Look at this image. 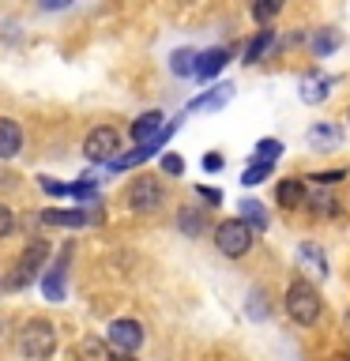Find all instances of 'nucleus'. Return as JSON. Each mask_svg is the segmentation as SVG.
<instances>
[{"label": "nucleus", "instance_id": "nucleus-20", "mask_svg": "<svg viewBox=\"0 0 350 361\" xmlns=\"http://www.w3.org/2000/svg\"><path fill=\"white\" fill-rule=\"evenodd\" d=\"M316 151H332V147H339L343 143V128L339 124H332V121H320V124H313L309 128V135H305Z\"/></svg>", "mask_w": 350, "mask_h": 361}, {"label": "nucleus", "instance_id": "nucleus-15", "mask_svg": "<svg viewBox=\"0 0 350 361\" xmlns=\"http://www.w3.org/2000/svg\"><path fill=\"white\" fill-rule=\"evenodd\" d=\"M162 124H166V113L162 109H151V113H140L132 124H128V135H132V143H151L158 132H162Z\"/></svg>", "mask_w": 350, "mask_h": 361}, {"label": "nucleus", "instance_id": "nucleus-12", "mask_svg": "<svg viewBox=\"0 0 350 361\" xmlns=\"http://www.w3.org/2000/svg\"><path fill=\"white\" fill-rule=\"evenodd\" d=\"M68 252H72V248H64V256H56V264L42 275L45 301H56V305L64 301V293H68Z\"/></svg>", "mask_w": 350, "mask_h": 361}, {"label": "nucleus", "instance_id": "nucleus-4", "mask_svg": "<svg viewBox=\"0 0 350 361\" xmlns=\"http://www.w3.org/2000/svg\"><path fill=\"white\" fill-rule=\"evenodd\" d=\"M162 203H166V185L151 173H140L135 180H128V188H124V207L132 214H155Z\"/></svg>", "mask_w": 350, "mask_h": 361}, {"label": "nucleus", "instance_id": "nucleus-2", "mask_svg": "<svg viewBox=\"0 0 350 361\" xmlns=\"http://www.w3.org/2000/svg\"><path fill=\"white\" fill-rule=\"evenodd\" d=\"M286 316L294 324H301V327H313L316 320H320V312H324V301H320V290L313 286L309 279H294L290 286H286Z\"/></svg>", "mask_w": 350, "mask_h": 361}, {"label": "nucleus", "instance_id": "nucleus-25", "mask_svg": "<svg viewBox=\"0 0 350 361\" xmlns=\"http://www.w3.org/2000/svg\"><path fill=\"white\" fill-rule=\"evenodd\" d=\"M279 11H282V0H248V16H253L260 27H271Z\"/></svg>", "mask_w": 350, "mask_h": 361}, {"label": "nucleus", "instance_id": "nucleus-24", "mask_svg": "<svg viewBox=\"0 0 350 361\" xmlns=\"http://www.w3.org/2000/svg\"><path fill=\"white\" fill-rule=\"evenodd\" d=\"M196 49H188V45H185V49H174V53H169V72H174L177 79H192V75H196Z\"/></svg>", "mask_w": 350, "mask_h": 361}, {"label": "nucleus", "instance_id": "nucleus-13", "mask_svg": "<svg viewBox=\"0 0 350 361\" xmlns=\"http://www.w3.org/2000/svg\"><path fill=\"white\" fill-rule=\"evenodd\" d=\"M294 259H298V267H301L309 279H327V275H332L324 248L316 245V241H301V245H298V252H294Z\"/></svg>", "mask_w": 350, "mask_h": 361}, {"label": "nucleus", "instance_id": "nucleus-38", "mask_svg": "<svg viewBox=\"0 0 350 361\" xmlns=\"http://www.w3.org/2000/svg\"><path fill=\"white\" fill-rule=\"evenodd\" d=\"M4 290H8V286H4V279H0V298H4Z\"/></svg>", "mask_w": 350, "mask_h": 361}, {"label": "nucleus", "instance_id": "nucleus-22", "mask_svg": "<svg viewBox=\"0 0 350 361\" xmlns=\"http://www.w3.org/2000/svg\"><path fill=\"white\" fill-rule=\"evenodd\" d=\"M237 211H241L237 219H241V222H245L253 233H264L267 226H271V219H267V207H264L260 200H241V207H237Z\"/></svg>", "mask_w": 350, "mask_h": 361}, {"label": "nucleus", "instance_id": "nucleus-7", "mask_svg": "<svg viewBox=\"0 0 350 361\" xmlns=\"http://www.w3.org/2000/svg\"><path fill=\"white\" fill-rule=\"evenodd\" d=\"M102 214H98V207L90 211V207H45L42 214H38V222L42 226H56V230H83V226H90V222H98Z\"/></svg>", "mask_w": 350, "mask_h": 361}, {"label": "nucleus", "instance_id": "nucleus-16", "mask_svg": "<svg viewBox=\"0 0 350 361\" xmlns=\"http://www.w3.org/2000/svg\"><path fill=\"white\" fill-rule=\"evenodd\" d=\"M305 180L301 177H282L279 185H275V203L282 211H301V203H305Z\"/></svg>", "mask_w": 350, "mask_h": 361}, {"label": "nucleus", "instance_id": "nucleus-23", "mask_svg": "<svg viewBox=\"0 0 350 361\" xmlns=\"http://www.w3.org/2000/svg\"><path fill=\"white\" fill-rule=\"evenodd\" d=\"M177 230L185 237H203V230H207V214H203L200 207H181L177 211Z\"/></svg>", "mask_w": 350, "mask_h": 361}, {"label": "nucleus", "instance_id": "nucleus-5", "mask_svg": "<svg viewBox=\"0 0 350 361\" xmlns=\"http://www.w3.org/2000/svg\"><path fill=\"white\" fill-rule=\"evenodd\" d=\"M45 256H49V241H45V237H30L27 248H23L19 259H16V267H11V275L4 279V286H8V290H23V286H30V279L42 271Z\"/></svg>", "mask_w": 350, "mask_h": 361}, {"label": "nucleus", "instance_id": "nucleus-27", "mask_svg": "<svg viewBox=\"0 0 350 361\" xmlns=\"http://www.w3.org/2000/svg\"><path fill=\"white\" fill-rule=\"evenodd\" d=\"M72 200H79L83 207H87V203H98V177L83 173L79 180H72Z\"/></svg>", "mask_w": 350, "mask_h": 361}, {"label": "nucleus", "instance_id": "nucleus-39", "mask_svg": "<svg viewBox=\"0 0 350 361\" xmlns=\"http://www.w3.org/2000/svg\"><path fill=\"white\" fill-rule=\"evenodd\" d=\"M346 121H350V109H346Z\"/></svg>", "mask_w": 350, "mask_h": 361}, {"label": "nucleus", "instance_id": "nucleus-14", "mask_svg": "<svg viewBox=\"0 0 350 361\" xmlns=\"http://www.w3.org/2000/svg\"><path fill=\"white\" fill-rule=\"evenodd\" d=\"M301 207H309L316 219H339V200H335V192L332 188H324V185H316L313 192H305V203Z\"/></svg>", "mask_w": 350, "mask_h": 361}, {"label": "nucleus", "instance_id": "nucleus-30", "mask_svg": "<svg viewBox=\"0 0 350 361\" xmlns=\"http://www.w3.org/2000/svg\"><path fill=\"white\" fill-rule=\"evenodd\" d=\"M158 173L162 177H185V158H181L177 151H169L158 158Z\"/></svg>", "mask_w": 350, "mask_h": 361}, {"label": "nucleus", "instance_id": "nucleus-11", "mask_svg": "<svg viewBox=\"0 0 350 361\" xmlns=\"http://www.w3.org/2000/svg\"><path fill=\"white\" fill-rule=\"evenodd\" d=\"M230 49L226 45H211V49H203L200 56H196V75L192 79H200V83H215V79L222 75V68L230 64Z\"/></svg>", "mask_w": 350, "mask_h": 361}, {"label": "nucleus", "instance_id": "nucleus-8", "mask_svg": "<svg viewBox=\"0 0 350 361\" xmlns=\"http://www.w3.org/2000/svg\"><path fill=\"white\" fill-rule=\"evenodd\" d=\"M106 343H109L113 354H135V350L143 346V324L132 320V316H121V320L109 324Z\"/></svg>", "mask_w": 350, "mask_h": 361}, {"label": "nucleus", "instance_id": "nucleus-33", "mask_svg": "<svg viewBox=\"0 0 350 361\" xmlns=\"http://www.w3.org/2000/svg\"><path fill=\"white\" fill-rule=\"evenodd\" d=\"M343 177H346V169H324V173H313L309 180H316V185H324V188H335Z\"/></svg>", "mask_w": 350, "mask_h": 361}, {"label": "nucleus", "instance_id": "nucleus-28", "mask_svg": "<svg viewBox=\"0 0 350 361\" xmlns=\"http://www.w3.org/2000/svg\"><path fill=\"white\" fill-rule=\"evenodd\" d=\"M271 169H275V162H248V166L241 169V185H245V188L264 185V180H271Z\"/></svg>", "mask_w": 350, "mask_h": 361}, {"label": "nucleus", "instance_id": "nucleus-26", "mask_svg": "<svg viewBox=\"0 0 350 361\" xmlns=\"http://www.w3.org/2000/svg\"><path fill=\"white\" fill-rule=\"evenodd\" d=\"M282 151H286V143L275 140V135H267V140H256V147H253V162H279Z\"/></svg>", "mask_w": 350, "mask_h": 361}, {"label": "nucleus", "instance_id": "nucleus-18", "mask_svg": "<svg viewBox=\"0 0 350 361\" xmlns=\"http://www.w3.org/2000/svg\"><path fill=\"white\" fill-rule=\"evenodd\" d=\"M271 45H275V30L271 27H260L253 38L245 42V49H241V64H260L264 56L271 53Z\"/></svg>", "mask_w": 350, "mask_h": 361}, {"label": "nucleus", "instance_id": "nucleus-1", "mask_svg": "<svg viewBox=\"0 0 350 361\" xmlns=\"http://www.w3.org/2000/svg\"><path fill=\"white\" fill-rule=\"evenodd\" d=\"M16 350L23 354V361H49L56 354V327L42 316H34L19 327L16 335Z\"/></svg>", "mask_w": 350, "mask_h": 361}, {"label": "nucleus", "instance_id": "nucleus-17", "mask_svg": "<svg viewBox=\"0 0 350 361\" xmlns=\"http://www.w3.org/2000/svg\"><path fill=\"white\" fill-rule=\"evenodd\" d=\"M23 151V124L16 117H0V162H11Z\"/></svg>", "mask_w": 350, "mask_h": 361}, {"label": "nucleus", "instance_id": "nucleus-35", "mask_svg": "<svg viewBox=\"0 0 350 361\" xmlns=\"http://www.w3.org/2000/svg\"><path fill=\"white\" fill-rule=\"evenodd\" d=\"M72 4H76V0H38L42 11H68Z\"/></svg>", "mask_w": 350, "mask_h": 361}, {"label": "nucleus", "instance_id": "nucleus-10", "mask_svg": "<svg viewBox=\"0 0 350 361\" xmlns=\"http://www.w3.org/2000/svg\"><path fill=\"white\" fill-rule=\"evenodd\" d=\"M230 98H234V83H230V79H215L211 90H203V94L192 98L185 106V113H219Z\"/></svg>", "mask_w": 350, "mask_h": 361}, {"label": "nucleus", "instance_id": "nucleus-36", "mask_svg": "<svg viewBox=\"0 0 350 361\" xmlns=\"http://www.w3.org/2000/svg\"><path fill=\"white\" fill-rule=\"evenodd\" d=\"M196 192H200V200H207V203H211V207H219V203H222V192H219V188H207V185H200Z\"/></svg>", "mask_w": 350, "mask_h": 361}, {"label": "nucleus", "instance_id": "nucleus-37", "mask_svg": "<svg viewBox=\"0 0 350 361\" xmlns=\"http://www.w3.org/2000/svg\"><path fill=\"white\" fill-rule=\"evenodd\" d=\"M113 361H135L132 354H113Z\"/></svg>", "mask_w": 350, "mask_h": 361}, {"label": "nucleus", "instance_id": "nucleus-32", "mask_svg": "<svg viewBox=\"0 0 350 361\" xmlns=\"http://www.w3.org/2000/svg\"><path fill=\"white\" fill-rule=\"evenodd\" d=\"M16 226H19V222H16V211H11L8 203H0V241L16 233Z\"/></svg>", "mask_w": 350, "mask_h": 361}, {"label": "nucleus", "instance_id": "nucleus-31", "mask_svg": "<svg viewBox=\"0 0 350 361\" xmlns=\"http://www.w3.org/2000/svg\"><path fill=\"white\" fill-rule=\"evenodd\" d=\"M38 185H42V192H45V196H72V185H64V180H56V177H38Z\"/></svg>", "mask_w": 350, "mask_h": 361}, {"label": "nucleus", "instance_id": "nucleus-3", "mask_svg": "<svg viewBox=\"0 0 350 361\" xmlns=\"http://www.w3.org/2000/svg\"><path fill=\"white\" fill-rule=\"evenodd\" d=\"M211 241L215 248L226 256V259H241L253 252V245H256V233L248 230V226L241 219H222L219 226H215V233H211Z\"/></svg>", "mask_w": 350, "mask_h": 361}, {"label": "nucleus", "instance_id": "nucleus-21", "mask_svg": "<svg viewBox=\"0 0 350 361\" xmlns=\"http://www.w3.org/2000/svg\"><path fill=\"white\" fill-rule=\"evenodd\" d=\"M76 361H113V350L106 338H98V335H83L76 343Z\"/></svg>", "mask_w": 350, "mask_h": 361}, {"label": "nucleus", "instance_id": "nucleus-9", "mask_svg": "<svg viewBox=\"0 0 350 361\" xmlns=\"http://www.w3.org/2000/svg\"><path fill=\"white\" fill-rule=\"evenodd\" d=\"M332 87H335V75H327V72H305L301 75V83H298V98L305 102V106H324L327 94H332Z\"/></svg>", "mask_w": 350, "mask_h": 361}, {"label": "nucleus", "instance_id": "nucleus-34", "mask_svg": "<svg viewBox=\"0 0 350 361\" xmlns=\"http://www.w3.org/2000/svg\"><path fill=\"white\" fill-rule=\"evenodd\" d=\"M203 169H207V173H219V169L226 166V158L219 154V151H207V154H203V162H200Z\"/></svg>", "mask_w": 350, "mask_h": 361}, {"label": "nucleus", "instance_id": "nucleus-6", "mask_svg": "<svg viewBox=\"0 0 350 361\" xmlns=\"http://www.w3.org/2000/svg\"><path fill=\"white\" fill-rule=\"evenodd\" d=\"M117 151H121V132L113 128V124H98V128L87 132V140H83V158H87L90 166H109Z\"/></svg>", "mask_w": 350, "mask_h": 361}, {"label": "nucleus", "instance_id": "nucleus-19", "mask_svg": "<svg viewBox=\"0 0 350 361\" xmlns=\"http://www.w3.org/2000/svg\"><path fill=\"white\" fill-rule=\"evenodd\" d=\"M309 49H313V56H332V53H339V49H343V30H339V27L313 30Z\"/></svg>", "mask_w": 350, "mask_h": 361}, {"label": "nucleus", "instance_id": "nucleus-29", "mask_svg": "<svg viewBox=\"0 0 350 361\" xmlns=\"http://www.w3.org/2000/svg\"><path fill=\"white\" fill-rule=\"evenodd\" d=\"M245 312H248V320H267V316H271V301H267V293L260 290V286H256L253 293H248Z\"/></svg>", "mask_w": 350, "mask_h": 361}]
</instances>
